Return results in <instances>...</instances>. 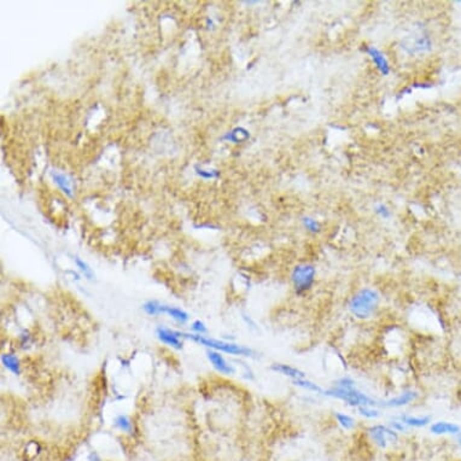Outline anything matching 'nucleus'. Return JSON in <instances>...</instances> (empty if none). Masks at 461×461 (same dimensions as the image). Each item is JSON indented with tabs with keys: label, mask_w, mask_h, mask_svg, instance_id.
<instances>
[{
	"label": "nucleus",
	"mask_w": 461,
	"mask_h": 461,
	"mask_svg": "<svg viewBox=\"0 0 461 461\" xmlns=\"http://www.w3.org/2000/svg\"><path fill=\"white\" fill-rule=\"evenodd\" d=\"M382 295L377 289L361 288L351 295L348 299V312L353 318L360 321L371 320L378 314L382 304Z\"/></svg>",
	"instance_id": "obj_1"
},
{
	"label": "nucleus",
	"mask_w": 461,
	"mask_h": 461,
	"mask_svg": "<svg viewBox=\"0 0 461 461\" xmlns=\"http://www.w3.org/2000/svg\"><path fill=\"white\" fill-rule=\"evenodd\" d=\"M182 337L186 338V340L196 342V343L201 344V346L208 348V349L220 351V353L228 354V355H232V356L254 357L255 355H256V353H255L254 349H251V348L247 347V346L237 344V343H234V342L225 341V340H214V338H210L207 336H201V334H195V333H185V332H182Z\"/></svg>",
	"instance_id": "obj_2"
},
{
	"label": "nucleus",
	"mask_w": 461,
	"mask_h": 461,
	"mask_svg": "<svg viewBox=\"0 0 461 461\" xmlns=\"http://www.w3.org/2000/svg\"><path fill=\"white\" fill-rule=\"evenodd\" d=\"M324 396L344 402L348 407L355 409L362 407V406H377L378 407V401L377 399L371 397L370 395L365 394L363 391H361L356 386L341 388V386L332 385L328 389H325Z\"/></svg>",
	"instance_id": "obj_3"
},
{
	"label": "nucleus",
	"mask_w": 461,
	"mask_h": 461,
	"mask_svg": "<svg viewBox=\"0 0 461 461\" xmlns=\"http://www.w3.org/2000/svg\"><path fill=\"white\" fill-rule=\"evenodd\" d=\"M317 275L318 272L314 264L307 262L296 264L290 274V282L295 295L302 297L311 292L317 283Z\"/></svg>",
	"instance_id": "obj_4"
},
{
	"label": "nucleus",
	"mask_w": 461,
	"mask_h": 461,
	"mask_svg": "<svg viewBox=\"0 0 461 461\" xmlns=\"http://www.w3.org/2000/svg\"><path fill=\"white\" fill-rule=\"evenodd\" d=\"M366 433L373 446L382 450L397 444L399 441V434L392 430L388 424H373L367 427Z\"/></svg>",
	"instance_id": "obj_5"
},
{
	"label": "nucleus",
	"mask_w": 461,
	"mask_h": 461,
	"mask_svg": "<svg viewBox=\"0 0 461 461\" xmlns=\"http://www.w3.org/2000/svg\"><path fill=\"white\" fill-rule=\"evenodd\" d=\"M419 398V392L417 390L407 389L399 392L396 396H392L384 401H378V407L380 408H402L406 406L413 404Z\"/></svg>",
	"instance_id": "obj_6"
},
{
	"label": "nucleus",
	"mask_w": 461,
	"mask_h": 461,
	"mask_svg": "<svg viewBox=\"0 0 461 461\" xmlns=\"http://www.w3.org/2000/svg\"><path fill=\"white\" fill-rule=\"evenodd\" d=\"M156 337L161 343L175 350H181L183 348L182 332L173 330L168 327H159L156 330Z\"/></svg>",
	"instance_id": "obj_7"
},
{
	"label": "nucleus",
	"mask_w": 461,
	"mask_h": 461,
	"mask_svg": "<svg viewBox=\"0 0 461 461\" xmlns=\"http://www.w3.org/2000/svg\"><path fill=\"white\" fill-rule=\"evenodd\" d=\"M207 357L212 366V368L217 371L218 373H220L222 376H233L235 373V367L232 365L231 362H228L226 357L222 355V353L217 350H207Z\"/></svg>",
	"instance_id": "obj_8"
},
{
	"label": "nucleus",
	"mask_w": 461,
	"mask_h": 461,
	"mask_svg": "<svg viewBox=\"0 0 461 461\" xmlns=\"http://www.w3.org/2000/svg\"><path fill=\"white\" fill-rule=\"evenodd\" d=\"M430 433L435 436H457L461 434V427L455 423L447 420H438L431 423Z\"/></svg>",
	"instance_id": "obj_9"
},
{
	"label": "nucleus",
	"mask_w": 461,
	"mask_h": 461,
	"mask_svg": "<svg viewBox=\"0 0 461 461\" xmlns=\"http://www.w3.org/2000/svg\"><path fill=\"white\" fill-rule=\"evenodd\" d=\"M399 420L404 423L408 428H421L430 426L433 423V418L431 415L424 414V415H413L408 413H401L396 415Z\"/></svg>",
	"instance_id": "obj_10"
},
{
	"label": "nucleus",
	"mask_w": 461,
	"mask_h": 461,
	"mask_svg": "<svg viewBox=\"0 0 461 461\" xmlns=\"http://www.w3.org/2000/svg\"><path fill=\"white\" fill-rule=\"evenodd\" d=\"M270 371H273L274 373H278V375H282L284 377H288L289 379L296 380V379H301V378H307V373L304 371L299 370L298 367H295L292 365H288V363H272L270 365Z\"/></svg>",
	"instance_id": "obj_11"
},
{
	"label": "nucleus",
	"mask_w": 461,
	"mask_h": 461,
	"mask_svg": "<svg viewBox=\"0 0 461 461\" xmlns=\"http://www.w3.org/2000/svg\"><path fill=\"white\" fill-rule=\"evenodd\" d=\"M2 365L4 366L6 371H9L10 373L18 377L22 373V365L19 357L14 353H4L2 355Z\"/></svg>",
	"instance_id": "obj_12"
},
{
	"label": "nucleus",
	"mask_w": 461,
	"mask_h": 461,
	"mask_svg": "<svg viewBox=\"0 0 461 461\" xmlns=\"http://www.w3.org/2000/svg\"><path fill=\"white\" fill-rule=\"evenodd\" d=\"M366 52L368 53V56L371 58H372L373 63L376 64V67L378 68L380 72L384 74V75H388L390 72V68H389L388 60H386V58L384 57V54L380 52L378 48L372 47V46L366 47Z\"/></svg>",
	"instance_id": "obj_13"
},
{
	"label": "nucleus",
	"mask_w": 461,
	"mask_h": 461,
	"mask_svg": "<svg viewBox=\"0 0 461 461\" xmlns=\"http://www.w3.org/2000/svg\"><path fill=\"white\" fill-rule=\"evenodd\" d=\"M162 314L168 315L170 319H173L174 321H176L180 325L186 324V322L190 320V315H189L188 312H185L181 308L173 307V305L163 304Z\"/></svg>",
	"instance_id": "obj_14"
},
{
	"label": "nucleus",
	"mask_w": 461,
	"mask_h": 461,
	"mask_svg": "<svg viewBox=\"0 0 461 461\" xmlns=\"http://www.w3.org/2000/svg\"><path fill=\"white\" fill-rule=\"evenodd\" d=\"M292 384L295 386H297V388H299V389L305 390V391L313 392V394H315V395L324 396V394H325V389L319 384H317L315 382H313V380L308 379V377L307 378L292 380Z\"/></svg>",
	"instance_id": "obj_15"
},
{
	"label": "nucleus",
	"mask_w": 461,
	"mask_h": 461,
	"mask_svg": "<svg viewBox=\"0 0 461 461\" xmlns=\"http://www.w3.org/2000/svg\"><path fill=\"white\" fill-rule=\"evenodd\" d=\"M334 420L338 426L344 431H351L356 427V419L353 415L346 413V412H336L334 413Z\"/></svg>",
	"instance_id": "obj_16"
},
{
	"label": "nucleus",
	"mask_w": 461,
	"mask_h": 461,
	"mask_svg": "<svg viewBox=\"0 0 461 461\" xmlns=\"http://www.w3.org/2000/svg\"><path fill=\"white\" fill-rule=\"evenodd\" d=\"M114 426L120 430L121 433H125L127 435H132L134 431V425L132 419L126 414H118L114 418Z\"/></svg>",
	"instance_id": "obj_17"
},
{
	"label": "nucleus",
	"mask_w": 461,
	"mask_h": 461,
	"mask_svg": "<svg viewBox=\"0 0 461 461\" xmlns=\"http://www.w3.org/2000/svg\"><path fill=\"white\" fill-rule=\"evenodd\" d=\"M356 412L360 417L368 419V420H375L380 417V409L377 406H362V407L356 408Z\"/></svg>",
	"instance_id": "obj_18"
},
{
	"label": "nucleus",
	"mask_w": 461,
	"mask_h": 461,
	"mask_svg": "<svg viewBox=\"0 0 461 461\" xmlns=\"http://www.w3.org/2000/svg\"><path fill=\"white\" fill-rule=\"evenodd\" d=\"M162 303L156 301V299H150V301H146L143 304L144 312L147 315H150V317H160V315H162Z\"/></svg>",
	"instance_id": "obj_19"
},
{
	"label": "nucleus",
	"mask_w": 461,
	"mask_h": 461,
	"mask_svg": "<svg viewBox=\"0 0 461 461\" xmlns=\"http://www.w3.org/2000/svg\"><path fill=\"white\" fill-rule=\"evenodd\" d=\"M302 224H303V227H304L305 230L309 232V233L317 234L321 231V224L313 218H309V217L303 218Z\"/></svg>",
	"instance_id": "obj_20"
},
{
	"label": "nucleus",
	"mask_w": 461,
	"mask_h": 461,
	"mask_svg": "<svg viewBox=\"0 0 461 461\" xmlns=\"http://www.w3.org/2000/svg\"><path fill=\"white\" fill-rule=\"evenodd\" d=\"M388 425L392 428V430H395L396 433H398V434H405V433H407V430H408V427L406 426V425L402 423V421L399 420L397 417H396V415L390 419V420L388 421Z\"/></svg>",
	"instance_id": "obj_21"
},
{
	"label": "nucleus",
	"mask_w": 461,
	"mask_h": 461,
	"mask_svg": "<svg viewBox=\"0 0 461 461\" xmlns=\"http://www.w3.org/2000/svg\"><path fill=\"white\" fill-rule=\"evenodd\" d=\"M191 330L195 334H201L204 336L205 333H208V327L202 320H195L191 324Z\"/></svg>",
	"instance_id": "obj_22"
},
{
	"label": "nucleus",
	"mask_w": 461,
	"mask_h": 461,
	"mask_svg": "<svg viewBox=\"0 0 461 461\" xmlns=\"http://www.w3.org/2000/svg\"><path fill=\"white\" fill-rule=\"evenodd\" d=\"M75 263H76L77 268H79L83 274H85L86 278H88V279L93 278V272H92V269L89 268L88 264H87L86 262H83V261L80 259H75Z\"/></svg>",
	"instance_id": "obj_23"
},
{
	"label": "nucleus",
	"mask_w": 461,
	"mask_h": 461,
	"mask_svg": "<svg viewBox=\"0 0 461 461\" xmlns=\"http://www.w3.org/2000/svg\"><path fill=\"white\" fill-rule=\"evenodd\" d=\"M376 212L383 219H389L391 217V211H390V209L384 204H379L378 207L376 208Z\"/></svg>",
	"instance_id": "obj_24"
},
{
	"label": "nucleus",
	"mask_w": 461,
	"mask_h": 461,
	"mask_svg": "<svg viewBox=\"0 0 461 461\" xmlns=\"http://www.w3.org/2000/svg\"><path fill=\"white\" fill-rule=\"evenodd\" d=\"M241 319H243V321L247 324V326L251 328V330H257L256 322H255L253 319H251L250 315H248L247 313H241Z\"/></svg>",
	"instance_id": "obj_25"
},
{
	"label": "nucleus",
	"mask_w": 461,
	"mask_h": 461,
	"mask_svg": "<svg viewBox=\"0 0 461 461\" xmlns=\"http://www.w3.org/2000/svg\"><path fill=\"white\" fill-rule=\"evenodd\" d=\"M87 461H102V457L97 452H91L87 455Z\"/></svg>",
	"instance_id": "obj_26"
},
{
	"label": "nucleus",
	"mask_w": 461,
	"mask_h": 461,
	"mask_svg": "<svg viewBox=\"0 0 461 461\" xmlns=\"http://www.w3.org/2000/svg\"><path fill=\"white\" fill-rule=\"evenodd\" d=\"M54 179H56V181H57L58 183H59V185L62 186V188H63L64 190H66V192L69 193V189H68L67 183L64 182V179H63V178H60V176H58V175H57V176H54Z\"/></svg>",
	"instance_id": "obj_27"
},
{
	"label": "nucleus",
	"mask_w": 461,
	"mask_h": 461,
	"mask_svg": "<svg viewBox=\"0 0 461 461\" xmlns=\"http://www.w3.org/2000/svg\"><path fill=\"white\" fill-rule=\"evenodd\" d=\"M456 441H457V444H459L460 448H461V434L457 435V436H456Z\"/></svg>",
	"instance_id": "obj_28"
},
{
	"label": "nucleus",
	"mask_w": 461,
	"mask_h": 461,
	"mask_svg": "<svg viewBox=\"0 0 461 461\" xmlns=\"http://www.w3.org/2000/svg\"><path fill=\"white\" fill-rule=\"evenodd\" d=\"M241 461H248V460H241Z\"/></svg>",
	"instance_id": "obj_29"
}]
</instances>
